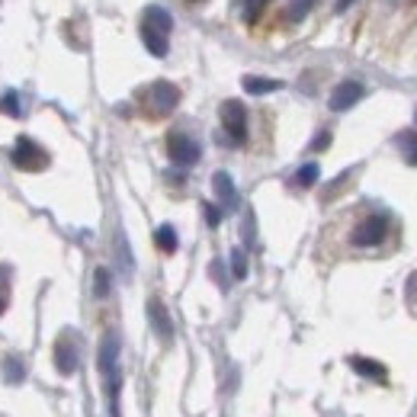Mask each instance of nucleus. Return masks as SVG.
<instances>
[{
	"label": "nucleus",
	"mask_w": 417,
	"mask_h": 417,
	"mask_svg": "<svg viewBox=\"0 0 417 417\" xmlns=\"http://www.w3.org/2000/svg\"><path fill=\"white\" fill-rule=\"evenodd\" d=\"M222 129L231 139V145L247 141V110H244L241 100H225L222 103Z\"/></svg>",
	"instance_id": "nucleus-1"
},
{
	"label": "nucleus",
	"mask_w": 417,
	"mask_h": 417,
	"mask_svg": "<svg viewBox=\"0 0 417 417\" xmlns=\"http://www.w3.org/2000/svg\"><path fill=\"white\" fill-rule=\"evenodd\" d=\"M10 160H13L20 170H42V167H49V154L42 151L29 135H20V139H16L13 151H10Z\"/></svg>",
	"instance_id": "nucleus-2"
},
{
	"label": "nucleus",
	"mask_w": 417,
	"mask_h": 417,
	"mask_svg": "<svg viewBox=\"0 0 417 417\" xmlns=\"http://www.w3.org/2000/svg\"><path fill=\"white\" fill-rule=\"evenodd\" d=\"M167 154H170V160H174L177 167H193L196 160L202 158V148H199V141L189 139V135L170 132L167 135Z\"/></svg>",
	"instance_id": "nucleus-3"
},
{
	"label": "nucleus",
	"mask_w": 417,
	"mask_h": 417,
	"mask_svg": "<svg viewBox=\"0 0 417 417\" xmlns=\"http://www.w3.org/2000/svg\"><path fill=\"white\" fill-rule=\"evenodd\" d=\"M385 235H389V218L385 216H369L356 225L353 231V244L356 247H375V244H382Z\"/></svg>",
	"instance_id": "nucleus-4"
},
{
	"label": "nucleus",
	"mask_w": 417,
	"mask_h": 417,
	"mask_svg": "<svg viewBox=\"0 0 417 417\" xmlns=\"http://www.w3.org/2000/svg\"><path fill=\"white\" fill-rule=\"evenodd\" d=\"M97 363H100V372H103L106 385L122 382V372H119V337H116V334H106V337H103Z\"/></svg>",
	"instance_id": "nucleus-5"
},
{
	"label": "nucleus",
	"mask_w": 417,
	"mask_h": 417,
	"mask_svg": "<svg viewBox=\"0 0 417 417\" xmlns=\"http://www.w3.org/2000/svg\"><path fill=\"white\" fill-rule=\"evenodd\" d=\"M77 363H81V353H77V337L71 331H64L55 343V366L61 375L77 372Z\"/></svg>",
	"instance_id": "nucleus-6"
},
{
	"label": "nucleus",
	"mask_w": 417,
	"mask_h": 417,
	"mask_svg": "<svg viewBox=\"0 0 417 417\" xmlns=\"http://www.w3.org/2000/svg\"><path fill=\"white\" fill-rule=\"evenodd\" d=\"M363 97H366V87H363L360 81H343V83H337L334 93H331V110L343 112V110H350V106L360 103Z\"/></svg>",
	"instance_id": "nucleus-7"
},
{
	"label": "nucleus",
	"mask_w": 417,
	"mask_h": 417,
	"mask_svg": "<svg viewBox=\"0 0 417 417\" xmlns=\"http://www.w3.org/2000/svg\"><path fill=\"white\" fill-rule=\"evenodd\" d=\"M148 318H151V327L160 341H170V337H174V321H170V315H167L160 299H148Z\"/></svg>",
	"instance_id": "nucleus-8"
},
{
	"label": "nucleus",
	"mask_w": 417,
	"mask_h": 417,
	"mask_svg": "<svg viewBox=\"0 0 417 417\" xmlns=\"http://www.w3.org/2000/svg\"><path fill=\"white\" fill-rule=\"evenodd\" d=\"M177 103H180V90H177L174 83H167V81L151 83V106H154V112H170Z\"/></svg>",
	"instance_id": "nucleus-9"
},
{
	"label": "nucleus",
	"mask_w": 417,
	"mask_h": 417,
	"mask_svg": "<svg viewBox=\"0 0 417 417\" xmlns=\"http://www.w3.org/2000/svg\"><path fill=\"white\" fill-rule=\"evenodd\" d=\"M350 369H356V372L363 375V379H372V382H385L389 379V369L382 366V363L369 360V356H350Z\"/></svg>",
	"instance_id": "nucleus-10"
},
{
	"label": "nucleus",
	"mask_w": 417,
	"mask_h": 417,
	"mask_svg": "<svg viewBox=\"0 0 417 417\" xmlns=\"http://www.w3.org/2000/svg\"><path fill=\"white\" fill-rule=\"evenodd\" d=\"M212 189H216L218 202H222L225 208H237V189H235V180H231L225 170H218L216 177H212Z\"/></svg>",
	"instance_id": "nucleus-11"
},
{
	"label": "nucleus",
	"mask_w": 417,
	"mask_h": 417,
	"mask_svg": "<svg viewBox=\"0 0 417 417\" xmlns=\"http://www.w3.org/2000/svg\"><path fill=\"white\" fill-rule=\"evenodd\" d=\"M141 26H148V29H158V33L170 35V29H174V16L167 13L164 7H158V4H151V7H145V16H141Z\"/></svg>",
	"instance_id": "nucleus-12"
},
{
	"label": "nucleus",
	"mask_w": 417,
	"mask_h": 417,
	"mask_svg": "<svg viewBox=\"0 0 417 417\" xmlns=\"http://www.w3.org/2000/svg\"><path fill=\"white\" fill-rule=\"evenodd\" d=\"M141 42H145V49L151 52L154 58H164V55H167V49H170L167 35H164V33H158V29H148V26H141Z\"/></svg>",
	"instance_id": "nucleus-13"
},
{
	"label": "nucleus",
	"mask_w": 417,
	"mask_h": 417,
	"mask_svg": "<svg viewBox=\"0 0 417 417\" xmlns=\"http://www.w3.org/2000/svg\"><path fill=\"white\" fill-rule=\"evenodd\" d=\"M241 83H244V90L254 93V97H264V93H273V90L283 87V81H273V77H254V74H247Z\"/></svg>",
	"instance_id": "nucleus-14"
},
{
	"label": "nucleus",
	"mask_w": 417,
	"mask_h": 417,
	"mask_svg": "<svg viewBox=\"0 0 417 417\" xmlns=\"http://www.w3.org/2000/svg\"><path fill=\"white\" fill-rule=\"evenodd\" d=\"M154 241H158V247L164 250V254H174L177 244H180V241H177V228H174V225H160V228L154 231Z\"/></svg>",
	"instance_id": "nucleus-15"
},
{
	"label": "nucleus",
	"mask_w": 417,
	"mask_h": 417,
	"mask_svg": "<svg viewBox=\"0 0 417 417\" xmlns=\"http://www.w3.org/2000/svg\"><path fill=\"white\" fill-rule=\"evenodd\" d=\"M4 379H7V382H23V379H26V366H23V360L7 356V360H4Z\"/></svg>",
	"instance_id": "nucleus-16"
},
{
	"label": "nucleus",
	"mask_w": 417,
	"mask_h": 417,
	"mask_svg": "<svg viewBox=\"0 0 417 417\" xmlns=\"http://www.w3.org/2000/svg\"><path fill=\"white\" fill-rule=\"evenodd\" d=\"M0 112H4V116H23V106H20V93L16 90H7L4 93V97H0Z\"/></svg>",
	"instance_id": "nucleus-17"
},
{
	"label": "nucleus",
	"mask_w": 417,
	"mask_h": 417,
	"mask_svg": "<svg viewBox=\"0 0 417 417\" xmlns=\"http://www.w3.org/2000/svg\"><path fill=\"white\" fill-rule=\"evenodd\" d=\"M318 177H321V167L318 164H302L299 170H295V183H299V187H315V183H318Z\"/></svg>",
	"instance_id": "nucleus-18"
},
{
	"label": "nucleus",
	"mask_w": 417,
	"mask_h": 417,
	"mask_svg": "<svg viewBox=\"0 0 417 417\" xmlns=\"http://www.w3.org/2000/svg\"><path fill=\"white\" fill-rule=\"evenodd\" d=\"M237 4H241L244 20H247V23H254V20H257V16L266 10V4H270V0H237Z\"/></svg>",
	"instance_id": "nucleus-19"
},
{
	"label": "nucleus",
	"mask_w": 417,
	"mask_h": 417,
	"mask_svg": "<svg viewBox=\"0 0 417 417\" xmlns=\"http://www.w3.org/2000/svg\"><path fill=\"white\" fill-rule=\"evenodd\" d=\"M401 151H404V160L417 167V132H404L401 135Z\"/></svg>",
	"instance_id": "nucleus-20"
},
{
	"label": "nucleus",
	"mask_w": 417,
	"mask_h": 417,
	"mask_svg": "<svg viewBox=\"0 0 417 417\" xmlns=\"http://www.w3.org/2000/svg\"><path fill=\"white\" fill-rule=\"evenodd\" d=\"M231 273H235V279H244V276H247V257H244V250H241V247L231 250Z\"/></svg>",
	"instance_id": "nucleus-21"
},
{
	"label": "nucleus",
	"mask_w": 417,
	"mask_h": 417,
	"mask_svg": "<svg viewBox=\"0 0 417 417\" xmlns=\"http://www.w3.org/2000/svg\"><path fill=\"white\" fill-rule=\"evenodd\" d=\"M116 247H119V264H122V270H125V273H132L135 260H132V250H129V241H125V235H119Z\"/></svg>",
	"instance_id": "nucleus-22"
},
{
	"label": "nucleus",
	"mask_w": 417,
	"mask_h": 417,
	"mask_svg": "<svg viewBox=\"0 0 417 417\" xmlns=\"http://www.w3.org/2000/svg\"><path fill=\"white\" fill-rule=\"evenodd\" d=\"M93 292H97L100 299H103V295H110V273H106L103 266L93 273Z\"/></svg>",
	"instance_id": "nucleus-23"
},
{
	"label": "nucleus",
	"mask_w": 417,
	"mask_h": 417,
	"mask_svg": "<svg viewBox=\"0 0 417 417\" xmlns=\"http://www.w3.org/2000/svg\"><path fill=\"white\" fill-rule=\"evenodd\" d=\"M315 7V0H292V20H302V16H305L308 13V10H312Z\"/></svg>",
	"instance_id": "nucleus-24"
},
{
	"label": "nucleus",
	"mask_w": 417,
	"mask_h": 417,
	"mask_svg": "<svg viewBox=\"0 0 417 417\" xmlns=\"http://www.w3.org/2000/svg\"><path fill=\"white\" fill-rule=\"evenodd\" d=\"M202 212H206V222L212 225V228H218V222H222V208H216L212 202H206V206H202Z\"/></svg>",
	"instance_id": "nucleus-25"
},
{
	"label": "nucleus",
	"mask_w": 417,
	"mask_h": 417,
	"mask_svg": "<svg viewBox=\"0 0 417 417\" xmlns=\"http://www.w3.org/2000/svg\"><path fill=\"white\" fill-rule=\"evenodd\" d=\"M327 145H331V132H318L312 141V151H324Z\"/></svg>",
	"instance_id": "nucleus-26"
},
{
	"label": "nucleus",
	"mask_w": 417,
	"mask_h": 417,
	"mask_svg": "<svg viewBox=\"0 0 417 417\" xmlns=\"http://www.w3.org/2000/svg\"><path fill=\"white\" fill-rule=\"evenodd\" d=\"M350 4H353V0H337V10H341V13H343V10H347Z\"/></svg>",
	"instance_id": "nucleus-27"
},
{
	"label": "nucleus",
	"mask_w": 417,
	"mask_h": 417,
	"mask_svg": "<svg viewBox=\"0 0 417 417\" xmlns=\"http://www.w3.org/2000/svg\"><path fill=\"white\" fill-rule=\"evenodd\" d=\"M4 308H7V302H4V295H0V315H4Z\"/></svg>",
	"instance_id": "nucleus-28"
}]
</instances>
